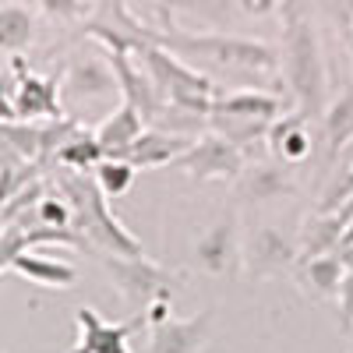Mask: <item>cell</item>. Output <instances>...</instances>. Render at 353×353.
I'll return each mask as SVG.
<instances>
[{"instance_id": "6da1fadb", "label": "cell", "mask_w": 353, "mask_h": 353, "mask_svg": "<svg viewBox=\"0 0 353 353\" xmlns=\"http://www.w3.org/2000/svg\"><path fill=\"white\" fill-rule=\"evenodd\" d=\"M64 184H68V198L74 205V226H78L81 237L110 248L113 254H121V258H141V244L113 219L110 205H106V194L99 191V184H92L81 173H71Z\"/></svg>"}, {"instance_id": "7a4b0ae2", "label": "cell", "mask_w": 353, "mask_h": 353, "mask_svg": "<svg viewBox=\"0 0 353 353\" xmlns=\"http://www.w3.org/2000/svg\"><path fill=\"white\" fill-rule=\"evenodd\" d=\"M286 68L293 92L301 96L304 106H314L321 99V57H318V36L304 14H293L286 21Z\"/></svg>"}, {"instance_id": "3957f363", "label": "cell", "mask_w": 353, "mask_h": 353, "mask_svg": "<svg viewBox=\"0 0 353 353\" xmlns=\"http://www.w3.org/2000/svg\"><path fill=\"white\" fill-rule=\"evenodd\" d=\"M106 269H110V279L121 286L124 297L134 301V304H145V307H152L156 301H166L170 286L176 283L170 272L159 269V265L141 261V258L113 254V258H106Z\"/></svg>"}, {"instance_id": "277c9868", "label": "cell", "mask_w": 353, "mask_h": 353, "mask_svg": "<svg viewBox=\"0 0 353 353\" xmlns=\"http://www.w3.org/2000/svg\"><path fill=\"white\" fill-rule=\"evenodd\" d=\"M74 321H78V343L71 353H131L128 339L149 321V314H134L128 321H103L92 307H78L74 311Z\"/></svg>"}, {"instance_id": "5b68a950", "label": "cell", "mask_w": 353, "mask_h": 353, "mask_svg": "<svg viewBox=\"0 0 353 353\" xmlns=\"http://www.w3.org/2000/svg\"><path fill=\"white\" fill-rule=\"evenodd\" d=\"M173 43H181L184 50L194 53H209L223 64H241V68H272L276 53L265 43H251V39H230V36H188L176 32Z\"/></svg>"}, {"instance_id": "8992f818", "label": "cell", "mask_w": 353, "mask_h": 353, "mask_svg": "<svg viewBox=\"0 0 353 353\" xmlns=\"http://www.w3.org/2000/svg\"><path fill=\"white\" fill-rule=\"evenodd\" d=\"M209 325L212 311H201L194 318H163L152 321L149 336V353H198L209 343Z\"/></svg>"}, {"instance_id": "52a82bcc", "label": "cell", "mask_w": 353, "mask_h": 353, "mask_svg": "<svg viewBox=\"0 0 353 353\" xmlns=\"http://www.w3.org/2000/svg\"><path fill=\"white\" fill-rule=\"evenodd\" d=\"M188 173H194L198 181H212V176H233L241 170V152H237V145L212 134V138H201L194 149H188L181 159Z\"/></svg>"}, {"instance_id": "ba28073f", "label": "cell", "mask_w": 353, "mask_h": 353, "mask_svg": "<svg viewBox=\"0 0 353 353\" xmlns=\"http://www.w3.org/2000/svg\"><path fill=\"white\" fill-rule=\"evenodd\" d=\"M141 131H145L141 110L131 106V103H121V106H117V110L106 117V121L96 128V141L103 145L106 156H124Z\"/></svg>"}, {"instance_id": "9c48e42d", "label": "cell", "mask_w": 353, "mask_h": 353, "mask_svg": "<svg viewBox=\"0 0 353 353\" xmlns=\"http://www.w3.org/2000/svg\"><path fill=\"white\" fill-rule=\"evenodd\" d=\"M233 258H237V223L223 219L219 226H212L205 237L198 241V261L209 269L212 276H226Z\"/></svg>"}, {"instance_id": "30bf717a", "label": "cell", "mask_w": 353, "mask_h": 353, "mask_svg": "<svg viewBox=\"0 0 353 353\" xmlns=\"http://www.w3.org/2000/svg\"><path fill=\"white\" fill-rule=\"evenodd\" d=\"M184 152H188V145L181 138H173L166 131H141L121 159H128L138 170V166H163L170 159H181Z\"/></svg>"}, {"instance_id": "8fae6325", "label": "cell", "mask_w": 353, "mask_h": 353, "mask_svg": "<svg viewBox=\"0 0 353 353\" xmlns=\"http://www.w3.org/2000/svg\"><path fill=\"white\" fill-rule=\"evenodd\" d=\"M11 269H14L18 276H25V279L39 283V286H71V283L78 279L74 265L57 261V258H43V254H32V251L14 254Z\"/></svg>"}, {"instance_id": "7c38bea8", "label": "cell", "mask_w": 353, "mask_h": 353, "mask_svg": "<svg viewBox=\"0 0 353 353\" xmlns=\"http://www.w3.org/2000/svg\"><path fill=\"white\" fill-rule=\"evenodd\" d=\"M14 113L18 117H57V85L46 78H21L18 96H14Z\"/></svg>"}, {"instance_id": "4fadbf2b", "label": "cell", "mask_w": 353, "mask_h": 353, "mask_svg": "<svg viewBox=\"0 0 353 353\" xmlns=\"http://www.w3.org/2000/svg\"><path fill=\"white\" fill-rule=\"evenodd\" d=\"M64 85L71 96H106L117 88V74H113V68H106L99 61H81L68 71Z\"/></svg>"}, {"instance_id": "5bb4252c", "label": "cell", "mask_w": 353, "mask_h": 353, "mask_svg": "<svg viewBox=\"0 0 353 353\" xmlns=\"http://www.w3.org/2000/svg\"><path fill=\"white\" fill-rule=\"evenodd\" d=\"M276 110H279V103L272 96L241 92V96H230V99L216 103L212 117H230V121H272Z\"/></svg>"}, {"instance_id": "9a60e30c", "label": "cell", "mask_w": 353, "mask_h": 353, "mask_svg": "<svg viewBox=\"0 0 353 353\" xmlns=\"http://www.w3.org/2000/svg\"><path fill=\"white\" fill-rule=\"evenodd\" d=\"M36 32V18L25 4H4L0 8V50L18 53L32 43Z\"/></svg>"}, {"instance_id": "2e32d148", "label": "cell", "mask_w": 353, "mask_h": 353, "mask_svg": "<svg viewBox=\"0 0 353 353\" xmlns=\"http://www.w3.org/2000/svg\"><path fill=\"white\" fill-rule=\"evenodd\" d=\"M57 159L64 166H74V170H92L99 159H106V152L96 141V134H71V138H64L61 149H57Z\"/></svg>"}, {"instance_id": "e0dca14e", "label": "cell", "mask_w": 353, "mask_h": 353, "mask_svg": "<svg viewBox=\"0 0 353 353\" xmlns=\"http://www.w3.org/2000/svg\"><path fill=\"white\" fill-rule=\"evenodd\" d=\"M92 170H96V184H99V191H103L106 198L124 194V191L134 184V166H131L128 159H121V156H106V159H99Z\"/></svg>"}, {"instance_id": "ac0fdd59", "label": "cell", "mask_w": 353, "mask_h": 353, "mask_svg": "<svg viewBox=\"0 0 353 353\" xmlns=\"http://www.w3.org/2000/svg\"><path fill=\"white\" fill-rule=\"evenodd\" d=\"M32 216L43 223V226H57V230H71L74 226V205L71 198H57V194H43L36 201Z\"/></svg>"}, {"instance_id": "d6986e66", "label": "cell", "mask_w": 353, "mask_h": 353, "mask_svg": "<svg viewBox=\"0 0 353 353\" xmlns=\"http://www.w3.org/2000/svg\"><path fill=\"white\" fill-rule=\"evenodd\" d=\"M307 276H311V283H314L318 290H325V293H336V290L343 286V279H346V272H343V261H339V258H329V254H318V258H311V265H307Z\"/></svg>"}, {"instance_id": "ffe728a7", "label": "cell", "mask_w": 353, "mask_h": 353, "mask_svg": "<svg viewBox=\"0 0 353 353\" xmlns=\"http://www.w3.org/2000/svg\"><path fill=\"white\" fill-rule=\"evenodd\" d=\"M39 4L50 18H61V21H78L92 11V0H39Z\"/></svg>"}, {"instance_id": "44dd1931", "label": "cell", "mask_w": 353, "mask_h": 353, "mask_svg": "<svg viewBox=\"0 0 353 353\" xmlns=\"http://www.w3.org/2000/svg\"><path fill=\"white\" fill-rule=\"evenodd\" d=\"M329 131H332V141H343L353 134V96H343L332 113H329Z\"/></svg>"}, {"instance_id": "7402d4cb", "label": "cell", "mask_w": 353, "mask_h": 353, "mask_svg": "<svg viewBox=\"0 0 353 353\" xmlns=\"http://www.w3.org/2000/svg\"><path fill=\"white\" fill-rule=\"evenodd\" d=\"M279 149H283L286 159H304L307 156V134L304 131H283Z\"/></svg>"}, {"instance_id": "603a6c76", "label": "cell", "mask_w": 353, "mask_h": 353, "mask_svg": "<svg viewBox=\"0 0 353 353\" xmlns=\"http://www.w3.org/2000/svg\"><path fill=\"white\" fill-rule=\"evenodd\" d=\"M237 8L251 18H265V14H272L279 8V0H237Z\"/></svg>"}, {"instance_id": "cb8c5ba5", "label": "cell", "mask_w": 353, "mask_h": 353, "mask_svg": "<svg viewBox=\"0 0 353 353\" xmlns=\"http://www.w3.org/2000/svg\"><path fill=\"white\" fill-rule=\"evenodd\" d=\"M339 297H343V314L346 321H353V272H346L343 286H339Z\"/></svg>"}]
</instances>
